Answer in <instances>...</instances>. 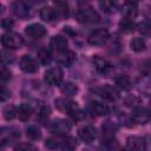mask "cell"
Here are the masks:
<instances>
[{
  "mask_svg": "<svg viewBox=\"0 0 151 151\" xmlns=\"http://www.w3.org/2000/svg\"><path fill=\"white\" fill-rule=\"evenodd\" d=\"M61 92L65 94V96H68V97H73L77 94L78 92V86L71 81H67V83H64L61 85Z\"/></svg>",
  "mask_w": 151,
  "mask_h": 151,
  "instance_id": "obj_26",
  "label": "cell"
},
{
  "mask_svg": "<svg viewBox=\"0 0 151 151\" xmlns=\"http://www.w3.org/2000/svg\"><path fill=\"white\" fill-rule=\"evenodd\" d=\"M45 81L48 85L52 86H58L61 84L63 78H64V72L60 67H51L45 72Z\"/></svg>",
  "mask_w": 151,
  "mask_h": 151,
  "instance_id": "obj_6",
  "label": "cell"
},
{
  "mask_svg": "<svg viewBox=\"0 0 151 151\" xmlns=\"http://www.w3.org/2000/svg\"><path fill=\"white\" fill-rule=\"evenodd\" d=\"M40 18L44 21H46V22H52V21L57 20V15H55V12H54L53 7H51V6L41 7V9H40Z\"/></svg>",
  "mask_w": 151,
  "mask_h": 151,
  "instance_id": "obj_21",
  "label": "cell"
},
{
  "mask_svg": "<svg viewBox=\"0 0 151 151\" xmlns=\"http://www.w3.org/2000/svg\"><path fill=\"white\" fill-rule=\"evenodd\" d=\"M9 97H11L9 90L6 86H4V85L0 84V101H6Z\"/></svg>",
  "mask_w": 151,
  "mask_h": 151,
  "instance_id": "obj_38",
  "label": "cell"
},
{
  "mask_svg": "<svg viewBox=\"0 0 151 151\" xmlns=\"http://www.w3.org/2000/svg\"><path fill=\"white\" fill-rule=\"evenodd\" d=\"M90 111H91V113H93L94 116L100 117V116H106V114L110 112V109H109V106H107L106 104H104V103L93 101V103H91V105H90Z\"/></svg>",
  "mask_w": 151,
  "mask_h": 151,
  "instance_id": "obj_18",
  "label": "cell"
},
{
  "mask_svg": "<svg viewBox=\"0 0 151 151\" xmlns=\"http://www.w3.org/2000/svg\"><path fill=\"white\" fill-rule=\"evenodd\" d=\"M98 94L107 101H116L119 98L118 90L114 86H111V85H104V86L99 87L98 88Z\"/></svg>",
  "mask_w": 151,
  "mask_h": 151,
  "instance_id": "obj_8",
  "label": "cell"
},
{
  "mask_svg": "<svg viewBox=\"0 0 151 151\" xmlns=\"http://www.w3.org/2000/svg\"><path fill=\"white\" fill-rule=\"evenodd\" d=\"M55 60L60 65L66 66V67H70L74 63V60H76V53L72 52V51H68V50L63 51V52H59V53H57Z\"/></svg>",
  "mask_w": 151,
  "mask_h": 151,
  "instance_id": "obj_14",
  "label": "cell"
},
{
  "mask_svg": "<svg viewBox=\"0 0 151 151\" xmlns=\"http://www.w3.org/2000/svg\"><path fill=\"white\" fill-rule=\"evenodd\" d=\"M132 118L138 124H146L150 120V112L146 107H136L133 110Z\"/></svg>",
  "mask_w": 151,
  "mask_h": 151,
  "instance_id": "obj_15",
  "label": "cell"
},
{
  "mask_svg": "<svg viewBox=\"0 0 151 151\" xmlns=\"http://www.w3.org/2000/svg\"><path fill=\"white\" fill-rule=\"evenodd\" d=\"M13 9H14L15 15H18L19 18H27V17L31 15L29 8L25 2H21V1L14 2L13 4Z\"/></svg>",
  "mask_w": 151,
  "mask_h": 151,
  "instance_id": "obj_20",
  "label": "cell"
},
{
  "mask_svg": "<svg viewBox=\"0 0 151 151\" xmlns=\"http://www.w3.org/2000/svg\"><path fill=\"white\" fill-rule=\"evenodd\" d=\"M103 146L106 149V151H113L117 149L118 143L113 137H105V139L103 140Z\"/></svg>",
  "mask_w": 151,
  "mask_h": 151,
  "instance_id": "obj_31",
  "label": "cell"
},
{
  "mask_svg": "<svg viewBox=\"0 0 151 151\" xmlns=\"http://www.w3.org/2000/svg\"><path fill=\"white\" fill-rule=\"evenodd\" d=\"M67 45H68L67 39L65 37H63V35H53L51 38V40H50L51 48L54 52H57V53L63 52V51H66L67 50Z\"/></svg>",
  "mask_w": 151,
  "mask_h": 151,
  "instance_id": "obj_13",
  "label": "cell"
},
{
  "mask_svg": "<svg viewBox=\"0 0 151 151\" xmlns=\"http://www.w3.org/2000/svg\"><path fill=\"white\" fill-rule=\"evenodd\" d=\"M123 13L126 19H133L138 13V4L134 1H126L123 5Z\"/></svg>",
  "mask_w": 151,
  "mask_h": 151,
  "instance_id": "obj_17",
  "label": "cell"
},
{
  "mask_svg": "<svg viewBox=\"0 0 151 151\" xmlns=\"http://www.w3.org/2000/svg\"><path fill=\"white\" fill-rule=\"evenodd\" d=\"M47 129L51 132L55 133L57 136H63V134H66L67 132H70L71 123L66 119L58 118V119H54V120L50 122V124L47 125Z\"/></svg>",
  "mask_w": 151,
  "mask_h": 151,
  "instance_id": "obj_4",
  "label": "cell"
},
{
  "mask_svg": "<svg viewBox=\"0 0 151 151\" xmlns=\"http://www.w3.org/2000/svg\"><path fill=\"white\" fill-rule=\"evenodd\" d=\"M61 140H63V139H60L59 137H50V138L46 139L45 146H46L48 150L54 151V150H57V149L60 147V145H61Z\"/></svg>",
  "mask_w": 151,
  "mask_h": 151,
  "instance_id": "obj_30",
  "label": "cell"
},
{
  "mask_svg": "<svg viewBox=\"0 0 151 151\" xmlns=\"http://www.w3.org/2000/svg\"><path fill=\"white\" fill-rule=\"evenodd\" d=\"M99 6L106 13H113L116 11V4L113 1H100Z\"/></svg>",
  "mask_w": 151,
  "mask_h": 151,
  "instance_id": "obj_35",
  "label": "cell"
},
{
  "mask_svg": "<svg viewBox=\"0 0 151 151\" xmlns=\"http://www.w3.org/2000/svg\"><path fill=\"white\" fill-rule=\"evenodd\" d=\"M19 65H20V68H21L24 72H26V73H34V72H37L38 68H39L37 60H35L33 57L27 55V54H25V55L21 57Z\"/></svg>",
  "mask_w": 151,
  "mask_h": 151,
  "instance_id": "obj_7",
  "label": "cell"
},
{
  "mask_svg": "<svg viewBox=\"0 0 151 151\" xmlns=\"http://www.w3.org/2000/svg\"><path fill=\"white\" fill-rule=\"evenodd\" d=\"M134 27H136V25H134L133 20H131V19L124 18V19L119 22V28H120V31L124 32V33H131V32H133V31H134Z\"/></svg>",
  "mask_w": 151,
  "mask_h": 151,
  "instance_id": "obj_27",
  "label": "cell"
},
{
  "mask_svg": "<svg viewBox=\"0 0 151 151\" xmlns=\"http://www.w3.org/2000/svg\"><path fill=\"white\" fill-rule=\"evenodd\" d=\"M78 146V143H77V139L73 138V137H65L63 140H61V145H60V149L63 151H74Z\"/></svg>",
  "mask_w": 151,
  "mask_h": 151,
  "instance_id": "obj_23",
  "label": "cell"
},
{
  "mask_svg": "<svg viewBox=\"0 0 151 151\" xmlns=\"http://www.w3.org/2000/svg\"><path fill=\"white\" fill-rule=\"evenodd\" d=\"M92 61H93V65H94L96 70H97L99 73L104 74V76H106V74L111 73V72H112V70H113L112 64H111V63H109L106 59H104V58L99 57V55H94V57H93V59H92Z\"/></svg>",
  "mask_w": 151,
  "mask_h": 151,
  "instance_id": "obj_10",
  "label": "cell"
},
{
  "mask_svg": "<svg viewBox=\"0 0 151 151\" xmlns=\"http://www.w3.org/2000/svg\"><path fill=\"white\" fill-rule=\"evenodd\" d=\"M50 113H51V110H50L48 106H41V109L39 110V117H40L41 119L47 118V117L50 116Z\"/></svg>",
  "mask_w": 151,
  "mask_h": 151,
  "instance_id": "obj_39",
  "label": "cell"
},
{
  "mask_svg": "<svg viewBox=\"0 0 151 151\" xmlns=\"http://www.w3.org/2000/svg\"><path fill=\"white\" fill-rule=\"evenodd\" d=\"M15 55L9 50H1L0 51V66L9 65L14 61Z\"/></svg>",
  "mask_w": 151,
  "mask_h": 151,
  "instance_id": "obj_24",
  "label": "cell"
},
{
  "mask_svg": "<svg viewBox=\"0 0 151 151\" xmlns=\"http://www.w3.org/2000/svg\"><path fill=\"white\" fill-rule=\"evenodd\" d=\"M20 134L9 127H0V144L1 145H8L9 143L14 142Z\"/></svg>",
  "mask_w": 151,
  "mask_h": 151,
  "instance_id": "obj_11",
  "label": "cell"
},
{
  "mask_svg": "<svg viewBox=\"0 0 151 151\" xmlns=\"http://www.w3.org/2000/svg\"><path fill=\"white\" fill-rule=\"evenodd\" d=\"M18 116V112H17V107L12 106V105H8L4 109V117L7 119V120H12L14 119L15 117Z\"/></svg>",
  "mask_w": 151,
  "mask_h": 151,
  "instance_id": "obj_33",
  "label": "cell"
},
{
  "mask_svg": "<svg viewBox=\"0 0 151 151\" xmlns=\"http://www.w3.org/2000/svg\"><path fill=\"white\" fill-rule=\"evenodd\" d=\"M144 147V142L142 138L132 136L127 138V149L130 151H142Z\"/></svg>",
  "mask_w": 151,
  "mask_h": 151,
  "instance_id": "obj_22",
  "label": "cell"
},
{
  "mask_svg": "<svg viewBox=\"0 0 151 151\" xmlns=\"http://www.w3.org/2000/svg\"><path fill=\"white\" fill-rule=\"evenodd\" d=\"M32 111L33 110L28 104H22L17 109V112H18L17 117H19V119H21V120H27L31 117Z\"/></svg>",
  "mask_w": 151,
  "mask_h": 151,
  "instance_id": "obj_25",
  "label": "cell"
},
{
  "mask_svg": "<svg viewBox=\"0 0 151 151\" xmlns=\"http://www.w3.org/2000/svg\"><path fill=\"white\" fill-rule=\"evenodd\" d=\"M12 78V73L7 67L0 66V83H7L8 80H11Z\"/></svg>",
  "mask_w": 151,
  "mask_h": 151,
  "instance_id": "obj_36",
  "label": "cell"
},
{
  "mask_svg": "<svg viewBox=\"0 0 151 151\" xmlns=\"http://www.w3.org/2000/svg\"><path fill=\"white\" fill-rule=\"evenodd\" d=\"M116 85H117L119 88L124 90V91H129V90L132 88L133 81H132V79H131L130 76L120 74V76H118V77L116 78Z\"/></svg>",
  "mask_w": 151,
  "mask_h": 151,
  "instance_id": "obj_19",
  "label": "cell"
},
{
  "mask_svg": "<svg viewBox=\"0 0 151 151\" xmlns=\"http://www.w3.org/2000/svg\"><path fill=\"white\" fill-rule=\"evenodd\" d=\"M51 57H52V55H51V53H50L47 50H40L39 53H38V59H39L40 63L44 64V65H47V64L51 63V59H52Z\"/></svg>",
  "mask_w": 151,
  "mask_h": 151,
  "instance_id": "obj_34",
  "label": "cell"
},
{
  "mask_svg": "<svg viewBox=\"0 0 151 151\" xmlns=\"http://www.w3.org/2000/svg\"><path fill=\"white\" fill-rule=\"evenodd\" d=\"M109 38H110V33L106 28H97L90 33L87 41L93 46H103L104 44H106Z\"/></svg>",
  "mask_w": 151,
  "mask_h": 151,
  "instance_id": "obj_3",
  "label": "cell"
},
{
  "mask_svg": "<svg viewBox=\"0 0 151 151\" xmlns=\"http://www.w3.org/2000/svg\"><path fill=\"white\" fill-rule=\"evenodd\" d=\"M83 151H94V150H91V149H85V150H83Z\"/></svg>",
  "mask_w": 151,
  "mask_h": 151,
  "instance_id": "obj_42",
  "label": "cell"
},
{
  "mask_svg": "<svg viewBox=\"0 0 151 151\" xmlns=\"http://www.w3.org/2000/svg\"><path fill=\"white\" fill-rule=\"evenodd\" d=\"M78 21L84 22V24H91V22H97L99 20V14L97 13V11H94L91 6L88 5H84L80 6L77 11L76 14Z\"/></svg>",
  "mask_w": 151,
  "mask_h": 151,
  "instance_id": "obj_1",
  "label": "cell"
},
{
  "mask_svg": "<svg viewBox=\"0 0 151 151\" xmlns=\"http://www.w3.org/2000/svg\"><path fill=\"white\" fill-rule=\"evenodd\" d=\"M78 136H79V138H80L84 143L90 144V143H92V142L96 139V137H97V131H96V129H94L92 125L87 124V125L81 126V127L78 130Z\"/></svg>",
  "mask_w": 151,
  "mask_h": 151,
  "instance_id": "obj_9",
  "label": "cell"
},
{
  "mask_svg": "<svg viewBox=\"0 0 151 151\" xmlns=\"http://www.w3.org/2000/svg\"><path fill=\"white\" fill-rule=\"evenodd\" d=\"M116 131L117 126L111 122H107L105 125H103V133H105V137H113Z\"/></svg>",
  "mask_w": 151,
  "mask_h": 151,
  "instance_id": "obj_32",
  "label": "cell"
},
{
  "mask_svg": "<svg viewBox=\"0 0 151 151\" xmlns=\"http://www.w3.org/2000/svg\"><path fill=\"white\" fill-rule=\"evenodd\" d=\"M26 132H27V137L31 138L32 140H38L41 138V131L37 125H29Z\"/></svg>",
  "mask_w": 151,
  "mask_h": 151,
  "instance_id": "obj_29",
  "label": "cell"
},
{
  "mask_svg": "<svg viewBox=\"0 0 151 151\" xmlns=\"http://www.w3.org/2000/svg\"><path fill=\"white\" fill-rule=\"evenodd\" d=\"M130 47L134 52H142L145 50V41L140 37H136L130 41Z\"/></svg>",
  "mask_w": 151,
  "mask_h": 151,
  "instance_id": "obj_28",
  "label": "cell"
},
{
  "mask_svg": "<svg viewBox=\"0 0 151 151\" xmlns=\"http://www.w3.org/2000/svg\"><path fill=\"white\" fill-rule=\"evenodd\" d=\"M14 151H38V149L31 143H21L15 146Z\"/></svg>",
  "mask_w": 151,
  "mask_h": 151,
  "instance_id": "obj_37",
  "label": "cell"
},
{
  "mask_svg": "<svg viewBox=\"0 0 151 151\" xmlns=\"http://www.w3.org/2000/svg\"><path fill=\"white\" fill-rule=\"evenodd\" d=\"M55 107L64 113H68V114H73L76 111L79 110V106L76 101L68 99V98H57L54 100Z\"/></svg>",
  "mask_w": 151,
  "mask_h": 151,
  "instance_id": "obj_5",
  "label": "cell"
},
{
  "mask_svg": "<svg viewBox=\"0 0 151 151\" xmlns=\"http://www.w3.org/2000/svg\"><path fill=\"white\" fill-rule=\"evenodd\" d=\"M25 32L33 39H40L46 35V28L41 24H31L25 28Z\"/></svg>",
  "mask_w": 151,
  "mask_h": 151,
  "instance_id": "obj_12",
  "label": "cell"
},
{
  "mask_svg": "<svg viewBox=\"0 0 151 151\" xmlns=\"http://www.w3.org/2000/svg\"><path fill=\"white\" fill-rule=\"evenodd\" d=\"M139 31L143 33V34H145V35H149L150 34V24L147 22V21H144V22H142L140 25H139Z\"/></svg>",
  "mask_w": 151,
  "mask_h": 151,
  "instance_id": "obj_40",
  "label": "cell"
},
{
  "mask_svg": "<svg viewBox=\"0 0 151 151\" xmlns=\"http://www.w3.org/2000/svg\"><path fill=\"white\" fill-rule=\"evenodd\" d=\"M12 26H13V21H12V20H9V19H5V20L2 21V27H4V28L9 29V28H12Z\"/></svg>",
  "mask_w": 151,
  "mask_h": 151,
  "instance_id": "obj_41",
  "label": "cell"
},
{
  "mask_svg": "<svg viewBox=\"0 0 151 151\" xmlns=\"http://www.w3.org/2000/svg\"><path fill=\"white\" fill-rule=\"evenodd\" d=\"M1 44L7 50H17L22 46L24 39L20 34H18L15 32H7V33L2 34V37H1Z\"/></svg>",
  "mask_w": 151,
  "mask_h": 151,
  "instance_id": "obj_2",
  "label": "cell"
},
{
  "mask_svg": "<svg viewBox=\"0 0 151 151\" xmlns=\"http://www.w3.org/2000/svg\"><path fill=\"white\" fill-rule=\"evenodd\" d=\"M53 9L55 12V15H57V19H66L70 14V8H68V5L67 2L65 1H55L53 4Z\"/></svg>",
  "mask_w": 151,
  "mask_h": 151,
  "instance_id": "obj_16",
  "label": "cell"
}]
</instances>
